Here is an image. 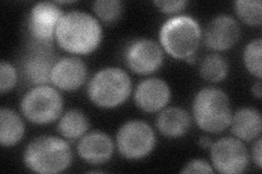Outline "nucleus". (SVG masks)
<instances>
[{
	"label": "nucleus",
	"mask_w": 262,
	"mask_h": 174,
	"mask_svg": "<svg viewBox=\"0 0 262 174\" xmlns=\"http://www.w3.org/2000/svg\"><path fill=\"white\" fill-rule=\"evenodd\" d=\"M20 107L27 120L37 126H46L60 118L63 98L56 88L39 85L33 87L23 96Z\"/></svg>",
	"instance_id": "423d86ee"
},
{
	"label": "nucleus",
	"mask_w": 262,
	"mask_h": 174,
	"mask_svg": "<svg viewBox=\"0 0 262 174\" xmlns=\"http://www.w3.org/2000/svg\"><path fill=\"white\" fill-rule=\"evenodd\" d=\"M229 126H231L232 133L237 138L244 142H251L261 134V114L255 108H242L232 115Z\"/></svg>",
	"instance_id": "f3484780"
},
{
	"label": "nucleus",
	"mask_w": 262,
	"mask_h": 174,
	"mask_svg": "<svg viewBox=\"0 0 262 174\" xmlns=\"http://www.w3.org/2000/svg\"><path fill=\"white\" fill-rule=\"evenodd\" d=\"M202 32L198 21L190 15H174L163 23L160 43L164 52L176 59L195 55L201 43Z\"/></svg>",
	"instance_id": "7ed1b4c3"
},
{
	"label": "nucleus",
	"mask_w": 262,
	"mask_h": 174,
	"mask_svg": "<svg viewBox=\"0 0 262 174\" xmlns=\"http://www.w3.org/2000/svg\"><path fill=\"white\" fill-rule=\"evenodd\" d=\"M119 154L128 160H140L149 156L157 145L153 129L142 120H130L120 127L116 135Z\"/></svg>",
	"instance_id": "0eeeda50"
},
{
	"label": "nucleus",
	"mask_w": 262,
	"mask_h": 174,
	"mask_svg": "<svg viewBox=\"0 0 262 174\" xmlns=\"http://www.w3.org/2000/svg\"><path fill=\"white\" fill-rule=\"evenodd\" d=\"M210 155L213 167L220 173L238 174L249 164L247 148L238 138H220L210 147Z\"/></svg>",
	"instance_id": "6e6552de"
},
{
	"label": "nucleus",
	"mask_w": 262,
	"mask_h": 174,
	"mask_svg": "<svg viewBox=\"0 0 262 174\" xmlns=\"http://www.w3.org/2000/svg\"><path fill=\"white\" fill-rule=\"evenodd\" d=\"M33 44L32 51L23 60L24 78L32 85H48L52 82V71L57 61L52 53V45Z\"/></svg>",
	"instance_id": "9b49d317"
},
{
	"label": "nucleus",
	"mask_w": 262,
	"mask_h": 174,
	"mask_svg": "<svg viewBox=\"0 0 262 174\" xmlns=\"http://www.w3.org/2000/svg\"><path fill=\"white\" fill-rule=\"evenodd\" d=\"M157 128L160 133L169 138H177L186 135L191 127L189 113L183 108L168 107L161 110L157 118Z\"/></svg>",
	"instance_id": "dca6fc26"
},
{
	"label": "nucleus",
	"mask_w": 262,
	"mask_h": 174,
	"mask_svg": "<svg viewBox=\"0 0 262 174\" xmlns=\"http://www.w3.org/2000/svg\"><path fill=\"white\" fill-rule=\"evenodd\" d=\"M103 30L100 22L84 11L73 10L64 13L56 30L58 45L72 55H90L100 46Z\"/></svg>",
	"instance_id": "f257e3e1"
},
{
	"label": "nucleus",
	"mask_w": 262,
	"mask_h": 174,
	"mask_svg": "<svg viewBox=\"0 0 262 174\" xmlns=\"http://www.w3.org/2000/svg\"><path fill=\"white\" fill-rule=\"evenodd\" d=\"M193 119L201 130L217 134L226 130L232 120V105L225 92L215 87L200 89L193 98Z\"/></svg>",
	"instance_id": "20e7f679"
},
{
	"label": "nucleus",
	"mask_w": 262,
	"mask_h": 174,
	"mask_svg": "<svg viewBox=\"0 0 262 174\" xmlns=\"http://www.w3.org/2000/svg\"><path fill=\"white\" fill-rule=\"evenodd\" d=\"M182 173H214V170L207 161L201 159H193L188 162L185 168L180 171Z\"/></svg>",
	"instance_id": "a878e982"
},
{
	"label": "nucleus",
	"mask_w": 262,
	"mask_h": 174,
	"mask_svg": "<svg viewBox=\"0 0 262 174\" xmlns=\"http://www.w3.org/2000/svg\"><path fill=\"white\" fill-rule=\"evenodd\" d=\"M154 5L165 13H175L183 10L188 5L187 0H163V2H154Z\"/></svg>",
	"instance_id": "393cba45"
},
{
	"label": "nucleus",
	"mask_w": 262,
	"mask_h": 174,
	"mask_svg": "<svg viewBox=\"0 0 262 174\" xmlns=\"http://www.w3.org/2000/svg\"><path fill=\"white\" fill-rule=\"evenodd\" d=\"M212 140L211 138H209L208 136H202L199 139V145L203 148V149H210V147L212 146Z\"/></svg>",
	"instance_id": "c85d7f7f"
},
{
	"label": "nucleus",
	"mask_w": 262,
	"mask_h": 174,
	"mask_svg": "<svg viewBox=\"0 0 262 174\" xmlns=\"http://www.w3.org/2000/svg\"><path fill=\"white\" fill-rule=\"evenodd\" d=\"M261 53L262 40L260 38L253 39L244 49L243 59L246 69L257 79H261Z\"/></svg>",
	"instance_id": "5701e85b"
},
{
	"label": "nucleus",
	"mask_w": 262,
	"mask_h": 174,
	"mask_svg": "<svg viewBox=\"0 0 262 174\" xmlns=\"http://www.w3.org/2000/svg\"><path fill=\"white\" fill-rule=\"evenodd\" d=\"M185 60H186L188 63H194V61H195V55H191V56H189V57H187Z\"/></svg>",
	"instance_id": "c756f323"
},
{
	"label": "nucleus",
	"mask_w": 262,
	"mask_h": 174,
	"mask_svg": "<svg viewBox=\"0 0 262 174\" xmlns=\"http://www.w3.org/2000/svg\"><path fill=\"white\" fill-rule=\"evenodd\" d=\"M261 149H262V139L260 137H258L256 144L253 145L252 148V158H253V162L256 163V165L258 167V169H261L262 167V154H261Z\"/></svg>",
	"instance_id": "bb28decb"
},
{
	"label": "nucleus",
	"mask_w": 262,
	"mask_h": 174,
	"mask_svg": "<svg viewBox=\"0 0 262 174\" xmlns=\"http://www.w3.org/2000/svg\"><path fill=\"white\" fill-rule=\"evenodd\" d=\"M114 148V142L110 135L101 131H93L81 137L78 154L86 163L102 164L112 158Z\"/></svg>",
	"instance_id": "2eb2a0df"
},
{
	"label": "nucleus",
	"mask_w": 262,
	"mask_h": 174,
	"mask_svg": "<svg viewBox=\"0 0 262 174\" xmlns=\"http://www.w3.org/2000/svg\"><path fill=\"white\" fill-rule=\"evenodd\" d=\"M18 82L16 70L10 62L2 61L0 63V92L5 94L11 90Z\"/></svg>",
	"instance_id": "b1692460"
},
{
	"label": "nucleus",
	"mask_w": 262,
	"mask_h": 174,
	"mask_svg": "<svg viewBox=\"0 0 262 174\" xmlns=\"http://www.w3.org/2000/svg\"><path fill=\"white\" fill-rule=\"evenodd\" d=\"M63 14L56 3L42 2L33 6L29 14L28 29L34 43L51 45Z\"/></svg>",
	"instance_id": "9d476101"
},
{
	"label": "nucleus",
	"mask_w": 262,
	"mask_h": 174,
	"mask_svg": "<svg viewBox=\"0 0 262 174\" xmlns=\"http://www.w3.org/2000/svg\"><path fill=\"white\" fill-rule=\"evenodd\" d=\"M88 67L78 57H63L57 60L52 71V83L64 92H73L84 84Z\"/></svg>",
	"instance_id": "4468645a"
},
{
	"label": "nucleus",
	"mask_w": 262,
	"mask_h": 174,
	"mask_svg": "<svg viewBox=\"0 0 262 174\" xmlns=\"http://www.w3.org/2000/svg\"><path fill=\"white\" fill-rule=\"evenodd\" d=\"M26 127L20 115L9 108L0 110V143L4 147L18 144L24 136Z\"/></svg>",
	"instance_id": "a211bd4d"
},
{
	"label": "nucleus",
	"mask_w": 262,
	"mask_h": 174,
	"mask_svg": "<svg viewBox=\"0 0 262 174\" xmlns=\"http://www.w3.org/2000/svg\"><path fill=\"white\" fill-rule=\"evenodd\" d=\"M127 67L137 74L147 76L157 72L164 61V51L160 44L150 38H138L127 45L125 49Z\"/></svg>",
	"instance_id": "1a4fd4ad"
},
{
	"label": "nucleus",
	"mask_w": 262,
	"mask_h": 174,
	"mask_svg": "<svg viewBox=\"0 0 262 174\" xmlns=\"http://www.w3.org/2000/svg\"><path fill=\"white\" fill-rule=\"evenodd\" d=\"M228 62L220 54H210L202 59L200 64V76L203 80L212 83L222 82L228 74Z\"/></svg>",
	"instance_id": "aec40b11"
},
{
	"label": "nucleus",
	"mask_w": 262,
	"mask_h": 174,
	"mask_svg": "<svg viewBox=\"0 0 262 174\" xmlns=\"http://www.w3.org/2000/svg\"><path fill=\"white\" fill-rule=\"evenodd\" d=\"M133 89L129 74L120 68L107 67L97 71L90 80L88 95L95 106L113 109L124 104Z\"/></svg>",
	"instance_id": "39448f33"
},
{
	"label": "nucleus",
	"mask_w": 262,
	"mask_h": 174,
	"mask_svg": "<svg viewBox=\"0 0 262 174\" xmlns=\"http://www.w3.org/2000/svg\"><path fill=\"white\" fill-rule=\"evenodd\" d=\"M90 128L86 115L79 109H71L62 114L58 122V132L62 137L76 140L83 137Z\"/></svg>",
	"instance_id": "6ab92c4d"
},
{
	"label": "nucleus",
	"mask_w": 262,
	"mask_h": 174,
	"mask_svg": "<svg viewBox=\"0 0 262 174\" xmlns=\"http://www.w3.org/2000/svg\"><path fill=\"white\" fill-rule=\"evenodd\" d=\"M238 18L251 27H259L262 22V4L260 0H237L234 3Z\"/></svg>",
	"instance_id": "412c9836"
},
{
	"label": "nucleus",
	"mask_w": 262,
	"mask_h": 174,
	"mask_svg": "<svg viewBox=\"0 0 262 174\" xmlns=\"http://www.w3.org/2000/svg\"><path fill=\"white\" fill-rule=\"evenodd\" d=\"M241 37L239 23L229 14L213 18L204 32V44L212 51L224 52L232 48Z\"/></svg>",
	"instance_id": "f8f14e48"
},
{
	"label": "nucleus",
	"mask_w": 262,
	"mask_h": 174,
	"mask_svg": "<svg viewBox=\"0 0 262 174\" xmlns=\"http://www.w3.org/2000/svg\"><path fill=\"white\" fill-rule=\"evenodd\" d=\"M261 88H262V85H261L260 80L256 83V84H253V85H252V88H251L253 96H255V97L258 98V99H260V98H261V95H262V89H261Z\"/></svg>",
	"instance_id": "cd10ccee"
},
{
	"label": "nucleus",
	"mask_w": 262,
	"mask_h": 174,
	"mask_svg": "<svg viewBox=\"0 0 262 174\" xmlns=\"http://www.w3.org/2000/svg\"><path fill=\"white\" fill-rule=\"evenodd\" d=\"M73 156L69 144L57 136L43 135L31 140L23 154L26 167L35 173L56 174L67 170Z\"/></svg>",
	"instance_id": "f03ea898"
},
{
	"label": "nucleus",
	"mask_w": 262,
	"mask_h": 174,
	"mask_svg": "<svg viewBox=\"0 0 262 174\" xmlns=\"http://www.w3.org/2000/svg\"><path fill=\"white\" fill-rule=\"evenodd\" d=\"M93 11L106 24H113L120 19L124 11V4L120 0H96Z\"/></svg>",
	"instance_id": "4be33fe9"
},
{
	"label": "nucleus",
	"mask_w": 262,
	"mask_h": 174,
	"mask_svg": "<svg viewBox=\"0 0 262 174\" xmlns=\"http://www.w3.org/2000/svg\"><path fill=\"white\" fill-rule=\"evenodd\" d=\"M170 96V88L165 81L150 78L139 83L135 92V103L144 112H159L167 106Z\"/></svg>",
	"instance_id": "ddd939ff"
}]
</instances>
